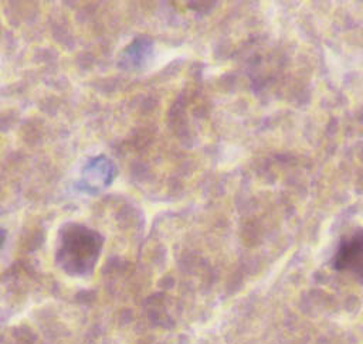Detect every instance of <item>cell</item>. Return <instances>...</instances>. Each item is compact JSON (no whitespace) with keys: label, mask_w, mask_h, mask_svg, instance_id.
Returning a JSON list of instances; mask_svg holds the SVG:
<instances>
[{"label":"cell","mask_w":363,"mask_h":344,"mask_svg":"<svg viewBox=\"0 0 363 344\" xmlns=\"http://www.w3.org/2000/svg\"><path fill=\"white\" fill-rule=\"evenodd\" d=\"M104 248L99 231L75 221L64 222L57 232L54 262L71 277H88L95 272Z\"/></svg>","instance_id":"obj_1"},{"label":"cell","mask_w":363,"mask_h":344,"mask_svg":"<svg viewBox=\"0 0 363 344\" xmlns=\"http://www.w3.org/2000/svg\"><path fill=\"white\" fill-rule=\"evenodd\" d=\"M332 266L340 273L350 275L363 283V229L359 228L343 236L333 255Z\"/></svg>","instance_id":"obj_2"},{"label":"cell","mask_w":363,"mask_h":344,"mask_svg":"<svg viewBox=\"0 0 363 344\" xmlns=\"http://www.w3.org/2000/svg\"><path fill=\"white\" fill-rule=\"evenodd\" d=\"M116 173L118 170L112 159L105 154L95 156L82 167L78 188L86 194H98L113 183Z\"/></svg>","instance_id":"obj_3"},{"label":"cell","mask_w":363,"mask_h":344,"mask_svg":"<svg viewBox=\"0 0 363 344\" xmlns=\"http://www.w3.org/2000/svg\"><path fill=\"white\" fill-rule=\"evenodd\" d=\"M152 51V42L146 38H135L122 52L121 65L126 69H135L145 64Z\"/></svg>","instance_id":"obj_4"},{"label":"cell","mask_w":363,"mask_h":344,"mask_svg":"<svg viewBox=\"0 0 363 344\" xmlns=\"http://www.w3.org/2000/svg\"><path fill=\"white\" fill-rule=\"evenodd\" d=\"M6 238H7V232H6L4 228L0 227V249L3 248V245H4V242H6Z\"/></svg>","instance_id":"obj_5"}]
</instances>
